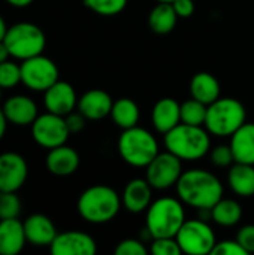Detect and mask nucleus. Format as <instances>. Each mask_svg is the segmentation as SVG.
<instances>
[{
    "instance_id": "4c0bfd02",
    "label": "nucleus",
    "mask_w": 254,
    "mask_h": 255,
    "mask_svg": "<svg viewBox=\"0 0 254 255\" xmlns=\"http://www.w3.org/2000/svg\"><path fill=\"white\" fill-rule=\"evenodd\" d=\"M172 6L180 18H189L195 12V1L193 0H174Z\"/></svg>"
},
{
    "instance_id": "a211bd4d",
    "label": "nucleus",
    "mask_w": 254,
    "mask_h": 255,
    "mask_svg": "<svg viewBox=\"0 0 254 255\" xmlns=\"http://www.w3.org/2000/svg\"><path fill=\"white\" fill-rule=\"evenodd\" d=\"M25 244L24 224L18 218L0 220V255L19 254Z\"/></svg>"
},
{
    "instance_id": "9d476101",
    "label": "nucleus",
    "mask_w": 254,
    "mask_h": 255,
    "mask_svg": "<svg viewBox=\"0 0 254 255\" xmlns=\"http://www.w3.org/2000/svg\"><path fill=\"white\" fill-rule=\"evenodd\" d=\"M70 131L66 124V118L46 111V114L37 115L31 124V136L34 142L46 149L57 148L67 142Z\"/></svg>"
},
{
    "instance_id": "f3484780",
    "label": "nucleus",
    "mask_w": 254,
    "mask_h": 255,
    "mask_svg": "<svg viewBox=\"0 0 254 255\" xmlns=\"http://www.w3.org/2000/svg\"><path fill=\"white\" fill-rule=\"evenodd\" d=\"M112 105H114V100L106 91L94 88V90L84 93L78 99L76 108L87 120L97 121L111 115Z\"/></svg>"
},
{
    "instance_id": "1a4fd4ad",
    "label": "nucleus",
    "mask_w": 254,
    "mask_h": 255,
    "mask_svg": "<svg viewBox=\"0 0 254 255\" xmlns=\"http://www.w3.org/2000/svg\"><path fill=\"white\" fill-rule=\"evenodd\" d=\"M21 66V82L31 91H46L52 84L58 81L57 64L39 54L22 60Z\"/></svg>"
},
{
    "instance_id": "412c9836",
    "label": "nucleus",
    "mask_w": 254,
    "mask_h": 255,
    "mask_svg": "<svg viewBox=\"0 0 254 255\" xmlns=\"http://www.w3.org/2000/svg\"><path fill=\"white\" fill-rule=\"evenodd\" d=\"M153 187L147 179H132L123 193V205L126 211L132 214H141L147 211L151 205V196H153Z\"/></svg>"
},
{
    "instance_id": "f704fd0d",
    "label": "nucleus",
    "mask_w": 254,
    "mask_h": 255,
    "mask_svg": "<svg viewBox=\"0 0 254 255\" xmlns=\"http://www.w3.org/2000/svg\"><path fill=\"white\" fill-rule=\"evenodd\" d=\"M213 255H247L244 251V248L240 245V242L235 241H222L217 242L214 250H213Z\"/></svg>"
},
{
    "instance_id": "7c9ffc66",
    "label": "nucleus",
    "mask_w": 254,
    "mask_h": 255,
    "mask_svg": "<svg viewBox=\"0 0 254 255\" xmlns=\"http://www.w3.org/2000/svg\"><path fill=\"white\" fill-rule=\"evenodd\" d=\"M21 82V66L13 61L0 63V87L3 90H9L16 87Z\"/></svg>"
},
{
    "instance_id": "37998d69",
    "label": "nucleus",
    "mask_w": 254,
    "mask_h": 255,
    "mask_svg": "<svg viewBox=\"0 0 254 255\" xmlns=\"http://www.w3.org/2000/svg\"><path fill=\"white\" fill-rule=\"evenodd\" d=\"M157 1H163V3H172L174 0H157Z\"/></svg>"
},
{
    "instance_id": "f03ea898",
    "label": "nucleus",
    "mask_w": 254,
    "mask_h": 255,
    "mask_svg": "<svg viewBox=\"0 0 254 255\" xmlns=\"http://www.w3.org/2000/svg\"><path fill=\"white\" fill-rule=\"evenodd\" d=\"M165 146L181 160H199L205 157L211 148L210 131L202 126L180 123L171 131L165 133Z\"/></svg>"
},
{
    "instance_id": "7ed1b4c3",
    "label": "nucleus",
    "mask_w": 254,
    "mask_h": 255,
    "mask_svg": "<svg viewBox=\"0 0 254 255\" xmlns=\"http://www.w3.org/2000/svg\"><path fill=\"white\" fill-rule=\"evenodd\" d=\"M121 206L118 193L108 185H93L78 199V212L90 224H105L112 221Z\"/></svg>"
},
{
    "instance_id": "c85d7f7f",
    "label": "nucleus",
    "mask_w": 254,
    "mask_h": 255,
    "mask_svg": "<svg viewBox=\"0 0 254 255\" xmlns=\"http://www.w3.org/2000/svg\"><path fill=\"white\" fill-rule=\"evenodd\" d=\"M21 214V200L15 191H0V220L18 218Z\"/></svg>"
},
{
    "instance_id": "a878e982",
    "label": "nucleus",
    "mask_w": 254,
    "mask_h": 255,
    "mask_svg": "<svg viewBox=\"0 0 254 255\" xmlns=\"http://www.w3.org/2000/svg\"><path fill=\"white\" fill-rule=\"evenodd\" d=\"M111 118L117 127H120L123 130L132 128L135 126H138L139 108L132 99L121 97L114 102L112 109H111Z\"/></svg>"
},
{
    "instance_id": "f257e3e1",
    "label": "nucleus",
    "mask_w": 254,
    "mask_h": 255,
    "mask_svg": "<svg viewBox=\"0 0 254 255\" xmlns=\"http://www.w3.org/2000/svg\"><path fill=\"white\" fill-rule=\"evenodd\" d=\"M175 187L180 200L196 209H211L223 199L225 191L220 179L204 169H190L183 172Z\"/></svg>"
},
{
    "instance_id": "39448f33",
    "label": "nucleus",
    "mask_w": 254,
    "mask_h": 255,
    "mask_svg": "<svg viewBox=\"0 0 254 255\" xmlns=\"http://www.w3.org/2000/svg\"><path fill=\"white\" fill-rule=\"evenodd\" d=\"M247 118V112L244 105L232 97L217 99L211 105H208L205 127L207 130L220 137L232 136Z\"/></svg>"
},
{
    "instance_id": "393cba45",
    "label": "nucleus",
    "mask_w": 254,
    "mask_h": 255,
    "mask_svg": "<svg viewBox=\"0 0 254 255\" xmlns=\"http://www.w3.org/2000/svg\"><path fill=\"white\" fill-rule=\"evenodd\" d=\"M178 18L180 16L177 15L172 3L159 1V4L154 6L153 10L150 12L148 24H150V28L154 33H157V34H168V33H171L175 28Z\"/></svg>"
},
{
    "instance_id": "5701e85b",
    "label": "nucleus",
    "mask_w": 254,
    "mask_h": 255,
    "mask_svg": "<svg viewBox=\"0 0 254 255\" xmlns=\"http://www.w3.org/2000/svg\"><path fill=\"white\" fill-rule=\"evenodd\" d=\"M228 182L235 194L241 197L254 196V164L234 163L228 175Z\"/></svg>"
},
{
    "instance_id": "2f4dec72",
    "label": "nucleus",
    "mask_w": 254,
    "mask_h": 255,
    "mask_svg": "<svg viewBox=\"0 0 254 255\" xmlns=\"http://www.w3.org/2000/svg\"><path fill=\"white\" fill-rule=\"evenodd\" d=\"M150 253L153 255H178L181 248L175 238H156L151 241Z\"/></svg>"
},
{
    "instance_id": "9b49d317",
    "label": "nucleus",
    "mask_w": 254,
    "mask_h": 255,
    "mask_svg": "<svg viewBox=\"0 0 254 255\" xmlns=\"http://www.w3.org/2000/svg\"><path fill=\"white\" fill-rule=\"evenodd\" d=\"M181 161V158L169 151L159 152L147 166V181L154 190H168L177 185L183 175Z\"/></svg>"
},
{
    "instance_id": "c03bdc74",
    "label": "nucleus",
    "mask_w": 254,
    "mask_h": 255,
    "mask_svg": "<svg viewBox=\"0 0 254 255\" xmlns=\"http://www.w3.org/2000/svg\"><path fill=\"white\" fill-rule=\"evenodd\" d=\"M1 90H3V88L0 87V100H1Z\"/></svg>"
},
{
    "instance_id": "4be33fe9",
    "label": "nucleus",
    "mask_w": 254,
    "mask_h": 255,
    "mask_svg": "<svg viewBox=\"0 0 254 255\" xmlns=\"http://www.w3.org/2000/svg\"><path fill=\"white\" fill-rule=\"evenodd\" d=\"M231 148L235 163L254 164V123H244L231 136Z\"/></svg>"
},
{
    "instance_id": "bb28decb",
    "label": "nucleus",
    "mask_w": 254,
    "mask_h": 255,
    "mask_svg": "<svg viewBox=\"0 0 254 255\" xmlns=\"http://www.w3.org/2000/svg\"><path fill=\"white\" fill-rule=\"evenodd\" d=\"M243 218V208L237 200L222 199L211 208V220L222 227L237 226Z\"/></svg>"
},
{
    "instance_id": "6e6552de",
    "label": "nucleus",
    "mask_w": 254,
    "mask_h": 255,
    "mask_svg": "<svg viewBox=\"0 0 254 255\" xmlns=\"http://www.w3.org/2000/svg\"><path fill=\"white\" fill-rule=\"evenodd\" d=\"M181 253L190 255L211 254L217 241L205 220H186L175 236Z\"/></svg>"
},
{
    "instance_id": "ea45409f",
    "label": "nucleus",
    "mask_w": 254,
    "mask_h": 255,
    "mask_svg": "<svg viewBox=\"0 0 254 255\" xmlns=\"http://www.w3.org/2000/svg\"><path fill=\"white\" fill-rule=\"evenodd\" d=\"M6 1L13 7H27L28 4L33 3V0H6Z\"/></svg>"
},
{
    "instance_id": "e433bc0d",
    "label": "nucleus",
    "mask_w": 254,
    "mask_h": 255,
    "mask_svg": "<svg viewBox=\"0 0 254 255\" xmlns=\"http://www.w3.org/2000/svg\"><path fill=\"white\" fill-rule=\"evenodd\" d=\"M64 118H66V124H67L70 133H78L85 127V120L87 118L79 111L78 112H70Z\"/></svg>"
},
{
    "instance_id": "f8f14e48",
    "label": "nucleus",
    "mask_w": 254,
    "mask_h": 255,
    "mask_svg": "<svg viewBox=\"0 0 254 255\" xmlns=\"http://www.w3.org/2000/svg\"><path fill=\"white\" fill-rule=\"evenodd\" d=\"M28 166L18 152L0 154V191H18L27 181Z\"/></svg>"
},
{
    "instance_id": "cd10ccee",
    "label": "nucleus",
    "mask_w": 254,
    "mask_h": 255,
    "mask_svg": "<svg viewBox=\"0 0 254 255\" xmlns=\"http://www.w3.org/2000/svg\"><path fill=\"white\" fill-rule=\"evenodd\" d=\"M208 106L196 99L186 100L181 105V123L189 126H205Z\"/></svg>"
},
{
    "instance_id": "20e7f679",
    "label": "nucleus",
    "mask_w": 254,
    "mask_h": 255,
    "mask_svg": "<svg viewBox=\"0 0 254 255\" xmlns=\"http://www.w3.org/2000/svg\"><path fill=\"white\" fill-rule=\"evenodd\" d=\"M186 221L183 203L172 197H162L150 205L147 209L145 230L156 238H175Z\"/></svg>"
},
{
    "instance_id": "72a5a7b5",
    "label": "nucleus",
    "mask_w": 254,
    "mask_h": 255,
    "mask_svg": "<svg viewBox=\"0 0 254 255\" xmlns=\"http://www.w3.org/2000/svg\"><path fill=\"white\" fill-rule=\"evenodd\" d=\"M147 253L148 250L145 248V245L136 239H124L115 248L117 255H147Z\"/></svg>"
},
{
    "instance_id": "ddd939ff",
    "label": "nucleus",
    "mask_w": 254,
    "mask_h": 255,
    "mask_svg": "<svg viewBox=\"0 0 254 255\" xmlns=\"http://www.w3.org/2000/svg\"><path fill=\"white\" fill-rule=\"evenodd\" d=\"M52 255H93L97 247L94 239L84 232H64L57 233L55 239L49 245Z\"/></svg>"
},
{
    "instance_id": "4468645a",
    "label": "nucleus",
    "mask_w": 254,
    "mask_h": 255,
    "mask_svg": "<svg viewBox=\"0 0 254 255\" xmlns=\"http://www.w3.org/2000/svg\"><path fill=\"white\" fill-rule=\"evenodd\" d=\"M43 103L48 112L66 117L78 106V99L73 87L69 82L58 79L46 91H43Z\"/></svg>"
},
{
    "instance_id": "2eb2a0df",
    "label": "nucleus",
    "mask_w": 254,
    "mask_h": 255,
    "mask_svg": "<svg viewBox=\"0 0 254 255\" xmlns=\"http://www.w3.org/2000/svg\"><path fill=\"white\" fill-rule=\"evenodd\" d=\"M1 109L4 112L7 123L19 127L31 126L39 115L36 103L28 96H22V94L9 97L3 103Z\"/></svg>"
},
{
    "instance_id": "79ce46f5",
    "label": "nucleus",
    "mask_w": 254,
    "mask_h": 255,
    "mask_svg": "<svg viewBox=\"0 0 254 255\" xmlns=\"http://www.w3.org/2000/svg\"><path fill=\"white\" fill-rule=\"evenodd\" d=\"M6 31H7V25H6V22H4L3 16L0 15V42L4 39V34H6Z\"/></svg>"
},
{
    "instance_id": "dca6fc26",
    "label": "nucleus",
    "mask_w": 254,
    "mask_h": 255,
    "mask_svg": "<svg viewBox=\"0 0 254 255\" xmlns=\"http://www.w3.org/2000/svg\"><path fill=\"white\" fill-rule=\"evenodd\" d=\"M22 224H24L27 244H31L33 247L49 248V245L57 236V229L54 223L43 214H33L27 217Z\"/></svg>"
},
{
    "instance_id": "6ab92c4d",
    "label": "nucleus",
    "mask_w": 254,
    "mask_h": 255,
    "mask_svg": "<svg viewBox=\"0 0 254 255\" xmlns=\"http://www.w3.org/2000/svg\"><path fill=\"white\" fill-rule=\"evenodd\" d=\"M151 121L159 133L165 134L171 131L181 123V105L172 97L160 99L153 108Z\"/></svg>"
},
{
    "instance_id": "c756f323",
    "label": "nucleus",
    "mask_w": 254,
    "mask_h": 255,
    "mask_svg": "<svg viewBox=\"0 0 254 255\" xmlns=\"http://www.w3.org/2000/svg\"><path fill=\"white\" fill-rule=\"evenodd\" d=\"M84 4L99 15L112 16L126 7L127 0H84Z\"/></svg>"
},
{
    "instance_id": "aec40b11",
    "label": "nucleus",
    "mask_w": 254,
    "mask_h": 255,
    "mask_svg": "<svg viewBox=\"0 0 254 255\" xmlns=\"http://www.w3.org/2000/svg\"><path fill=\"white\" fill-rule=\"evenodd\" d=\"M79 167V155L78 152L64 145L49 149L46 155V169L49 173L55 176H70Z\"/></svg>"
},
{
    "instance_id": "b1692460",
    "label": "nucleus",
    "mask_w": 254,
    "mask_h": 255,
    "mask_svg": "<svg viewBox=\"0 0 254 255\" xmlns=\"http://www.w3.org/2000/svg\"><path fill=\"white\" fill-rule=\"evenodd\" d=\"M190 93L193 99L208 106L220 97V84L214 75L208 72H199L192 78Z\"/></svg>"
},
{
    "instance_id": "a19ab883",
    "label": "nucleus",
    "mask_w": 254,
    "mask_h": 255,
    "mask_svg": "<svg viewBox=\"0 0 254 255\" xmlns=\"http://www.w3.org/2000/svg\"><path fill=\"white\" fill-rule=\"evenodd\" d=\"M9 51H7V48H6V45H4V42L1 40L0 42V63H3V61H6L7 58H9Z\"/></svg>"
},
{
    "instance_id": "423d86ee",
    "label": "nucleus",
    "mask_w": 254,
    "mask_h": 255,
    "mask_svg": "<svg viewBox=\"0 0 254 255\" xmlns=\"http://www.w3.org/2000/svg\"><path fill=\"white\" fill-rule=\"evenodd\" d=\"M118 152L121 158L133 167H147L159 154L156 137L138 126L123 130L118 139Z\"/></svg>"
},
{
    "instance_id": "58836bf2",
    "label": "nucleus",
    "mask_w": 254,
    "mask_h": 255,
    "mask_svg": "<svg viewBox=\"0 0 254 255\" xmlns=\"http://www.w3.org/2000/svg\"><path fill=\"white\" fill-rule=\"evenodd\" d=\"M6 127H7V120L4 117V112L3 109L0 108V140L3 139L4 133H6Z\"/></svg>"
},
{
    "instance_id": "473e14b6",
    "label": "nucleus",
    "mask_w": 254,
    "mask_h": 255,
    "mask_svg": "<svg viewBox=\"0 0 254 255\" xmlns=\"http://www.w3.org/2000/svg\"><path fill=\"white\" fill-rule=\"evenodd\" d=\"M211 163L217 167H229L235 163L231 145H219L211 151Z\"/></svg>"
},
{
    "instance_id": "c9c22d12",
    "label": "nucleus",
    "mask_w": 254,
    "mask_h": 255,
    "mask_svg": "<svg viewBox=\"0 0 254 255\" xmlns=\"http://www.w3.org/2000/svg\"><path fill=\"white\" fill-rule=\"evenodd\" d=\"M237 241L240 242V245L244 248V251L247 254H253L254 253V226L249 224L241 227V230L237 235Z\"/></svg>"
},
{
    "instance_id": "0eeeda50",
    "label": "nucleus",
    "mask_w": 254,
    "mask_h": 255,
    "mask_svg": "<svg viewBox=\"0 0 254 255\" xmlns=\"http://www.w3.org/2000/svg\"><path fill=\"white\" fill-rule=\"evenodd\" d=\"M3 42L10 57L22 61L43 52L46 36L43 30L33 22H16L7 27Z\"/></svg>"
}]
</instances>
